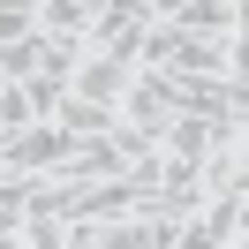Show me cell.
<instances>
[{
    "label": "cell",
    "instance_id": "6da1fadb",
    "mask_svg": "<svg viewBox=\"0 0 249 249\" xmlns=\"http://www.w3.org/2000/svg\"><path fill=\"white\" fill-rule=\"evenodd\" d=\"M76 159H83V143L68 136V128L31 121L8 151H0V174H16V181H68V174H76Z\"/></svg>",
    "mask_w": 249,
    "mask_h": 249
},
{
    "label": "cell",
    "instance_id": "7a4b0ae2",
    "mask_svg": "<svg viewBox=\"0 0 249 249\" xmlns=\"http://www.w3.org/2000/svg\"><path fill=\"white\" fill-rule=\"evenodd\" d=\"M143 31H151V0H98L91 31H83V53L91 61H113V68H136Z\"/></svg>",
    "mask_w": 249,
    "mask_h": 249
},
{
    "label": "cell",
    "instance_id": "3957f363",
    "mask_svg": "<svg viewBox=\"0 0 249 249\" xmlns=\"http://www.w3.org/2000/svg\"><path fill=\"white\" fill-rule=\"evenodd\" d=\"M151 23L204 38V46H234L242 38V0H151Z\"/></svg>",
    "mask_w": 249,
    "mask_h": 249
},
{
    "label": "cell",
    "instance_id": "277c9868",
    "mask_svg": "<svg viewBox=\"0 0 249 249\" xmlns=\"http://www.w3.org/2000/svg\"><path fill=\"white\" fill-rule=\"evenodd\" d=\"M128 76H136V68H113V61H91V53H83V68L68 76V98H83V106H106V113H121V91H128Z\"/></svg>",
    "mask_w": 249,
    "mask_h": 249
},
{
    "label": "cell",
    "instance_id": "5b68a950",
    "mask_svg": "<svg viewBox=\"0 0 249 249\" xmlns=\"http://www.w3.org/2000/svg\"><path fill=\"white\" fill-rule=\"evenodd\" d=\"M91 16H98V0H38V38H68V46H83Z\"/></svg>",
    "mask_w": 249,
    "mask_h": 249
},
{
    "label": "cell",
    "instance_id": "8992f818",
    "mask_svg": "<svg viewBox=\"0 0 249 249\" xmlns=\"http://www.w3.org/2000/svg\"><path fill=\"white\" fill-rule=\"evenodd\" d=\"M196 227L212 234V242H242V227H249V189H234V196H204Z\"/></svg>",
    "mask_w": 249,
    "mask_h": 249
},
{
    "label": "cell",
    "instance_id": "52a82bcc",
    "mask_svg": "<svg viewBox=\"0 0 249 249\" xmlns=\"http://www.w3.org/2000/svg\"><path fill=\"white\" fill-rule=\"evenodd\" d=\"M38 38V0H0V46Z\"/></svg>",
    "mask_w": 249,
    "mask_h": 249
},
{
    "label": "cell",
    "instance_id": "ba28073f",
    "mask_svg": "<svg viewBox=\"0 0 249 249\" xmlns=\"http://www.w3.org/2000/svg\"><path fill=\"white\" fill-rule=\"evenodd\" d=\"M68 98V83H53V76H31L23 83V106H31V121H53V106Z\"/></svg>",
    "mask_w": 249,
    "mask_h": 249
},
{
    "label": "cell",
    "instance_id": "9c48e42d",
    "mask_svg": "<svg viewBox=\"0 0 249 249\" xmlns=\"http://www.w3.org/2000/svg\"><path fill=\"white\" fill-rule=\"evenodd\" d=\"M23 249H68V227H53V219H23Z\"/></svg>",
    "mask_w": 249,
    "mask_h": 249
},
{
    "label": "cell",
    "instance_id": "30bf717a",
    "mask_svg": "<svg viewBox=\"0 0 249 249\" xmlns=\"http://www.w3.org/2000/svg\"><path fill=\"white\" fill-rule=\"evenodd\" d=\"M0 181H8V174H0Z\"/></svg>",
    "mask_w": 249,
    "mask_h": 249
}]
</instances>
